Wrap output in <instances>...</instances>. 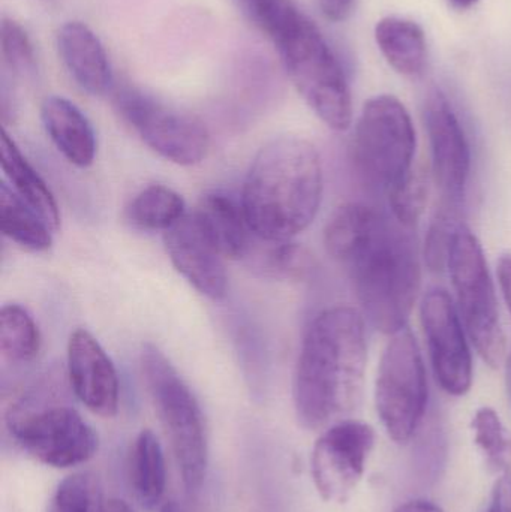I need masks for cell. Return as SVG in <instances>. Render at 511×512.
<instances>
[{
  "instance_id": "8d00e7d4",
  "label": "cell",
  "mask_w": 511,
  "mask_h": 512,
  "mask_svg": "<svg viewBox=\"0 0 511 512\" xmlns=\"http://www.w3.org/2000/svg\"><path fill=\"white\" fill-rule=\"evenodd\" d=\"M479 2L480 0H449L450 6L458 9V11H467V9L473 8Z\"/></svg>"
},
{
  "instance_id": "6da1fadb",
  "label": "cell",
  "mask_w": 511,
  "mask_h": 512,
  "mask_svg": "<svg viewBox=\"0 0 511 512\" xmlns=\"http://www.w3.org/2000/svg\"><path fill=\"white\" fill-rule=\"evenodd\" d=\"M323 239L347 271L363 316L390 336L407 327L422 285L411 230L368 204L347 203L330 216Z\"/></svg>"
},
{
  "instance_id": "4fadbf2b",
  "label": "cell",
  "mask_w": 511,
  "mask_h": 512,
  "mask_svg": "<svg viewBox=\"0 0 511 512\" xmlns=\"http://www.w3.org/2000/svg\"><path fill=\"white\" fill-rule=\"evenodd\" d=\"M425 123L431 146L432 176L446 207L461 203L471 173V150L458 114L440 90L429 93Z\"/></svg>"
},
{
  "instance_id": "4316f807",
  "label": "cell",
  "mask_w": 511,
  "mask_h": 512,
  "mask_svg": "<svg viewBox=\"0 0 511 512\" xmlns=\"http://www.w3.org/2000/svg\"><path fill=\"white\" fill-rule=\"evenodd\" d=\"M48 512H107V502L96 477L75 474L59 484Z\"/></svg>"
},
{
  "instance_id": "9c48e42d",
  "label": "cell",
  "mask_w": 511,
  "mask_h": 512,
  "mask_svg": "<svg viewBox=\"0 0 511 512\" xmlns=\"http://www.w3.org/2000/svg\"><path fill=\"white\" fill-rule=\"evenodd\" d=\"M428 378L422 352L407 327L392 334L378 366L375 408L387 435L407 444L428 408Z\"/></svg>"
},
{
  "instance_id": "4dcf8cb0",
  "label": "cell",
  "mask_w": 511,
  "mask_h": 512,
  "mask_svg": "<svg viewBox=\"0 0 511 512\" xmlns=\"http://www.w3.org/2000/svg\"><path fill=\"white\" fill-rule=\"evenodd\" d=\"M458 225L453 219L450 207H444L432 222L425 245L426 264L432 271H441L447 268L453 236H455Z\"/></svg>"
},
{
  "instance_id": "ffe728a7",
  "label": "cell",
  "mask_w": 511,
  "mask_h": 512,
  "mask_svg": "<svg viewBox=\"0 0 511 512\" xmlns=\"http://www.w3.org/2000/svg\"><path fill=\"white\" fill-rule=\"evenodd\" d=\"M2 170L12 191L32 207L53 231L59 230L60 213L56 198L38 171L30 165L8 132L2 131Z\"/></svg>"
},
{
  "instance_id": "f35d334b",
  "label": "cell",
  "mask_w": 511,
  "mask_h": 512,
  "mask_svg": "<svg viewBox=\"0 0 511 512\" xmlns=\"http://www.w3.org/2000/svg\"><path fill=\"white\" fill-rule=\"evenodd\" d=\"M161 512H182V510H180L176 502H167V504L161 508Z\"/></svg>"
},
{
  "instance_id": "ba28073f",
  "label": "cell",
  "mask_w": 511,
  "mask_h": 512,
  "mask_svg": "<svg viewBox=\"0 0 511 512\" xmlns=\"http://www.w3.org/2000/svg\"><path fill=\"white\" fill-rule=\"evenodd\" d=\"M6 427L21 450L51 468L83 465L99 447L98 433L77 409L33 396L9 408Z\"/></svg>"
},
{
  "instance_id": "e575fe53",
  "label": "cell",
  "mask_w": 511,
  "mask_h": 512,
  "mask_svg": "<svg viewBox=\"0 0 511 512\" xmlns=\"http://www.w3.org/2000/svg\"><path fill=\"white\" fill-rule=\"evenodd\" d=\"M393 512H446L435 502L426 501V499H414V501L405 502L399 505Z\"/></svg>"
},
{
  "instance_id": "836d02e7",
  "label": "cell",
  "mask_w": 511,
  "mask_h": 512,
  "mask_svg": "<svg viewBox=\"0 0 511 512\" xmlns=\"http://www.w3.org/2000/svg\"><path fill=\"white\" fill-rule=\"evenodd\" d=\"M497 276L501 294H503L507 309L511 313V254L501 255L498 259Z\"/></svg>"
},
{
  "instance_id": "8fae6325",
  "label": "cell",
  "mask_w": 511,
  "mask_h": 512,
  "mask_svg": "<svg viewBox=\"0 0 511 512\" xmlns=\"http://www.w3.org/2000/svg\"><path fill=\"white\" fill-rule=\"evenodd\" d=\"M374 427L345 418L327 427L315 442L311 457L312 480L326 502L345 504L365 475L375 448Z\"/></svg>"
},
{
  "instance_id": "603a6c76",
  "label": "cell",
  "mask_w": 511,
  "mask_h": 512,
  "mask_svg": "<svg viewBox=\"0 0 511 512\" xmlns=\"http://www.w3.org/2000/svg\"><path fill=\"white\" fill-rule=\"evenodd\" d=\"M125 216L137 230L165 233L185 218V200L168 186H147L126 207Z\"/></svg>"
},
{
  "instance_id": "83f0119b",
  "label": "cell",
  "mask_w": 511,
  "mask_h": 512,
  "mask_svg": "<svg viewBox=\"0 0 511 512\" xmlns=\"http://www.w3.org/2000/svg\"><path fill=\"white\" fill-rule=\"evenodd\" d=\"M2 59L3 65L15 77H29L36 69L35 48L26 29L12 18L2 20Z\"/></svg>"
},
{
  "instance_id": "d6986e66",
  "label": "cell",
  "mask_w": 511,
  "mask_h": 512,
  "mask_svg": "<svg viewBox=\"0 0 511 512\" xmlns=\"http://www.w3.org/2000/svg\"><path fill=\"white\" fill-rule=\"evenodd\" d=\"M375 41L384 59L405 77H419L428 63V42L416 21L408 18H381L375 26Z\"/></svg>"
},
{
  "instance_id": "44dd1931",
  "label": "cell",
  "mask_w": 511,
  "mask_h": 512,
  "mask_svg": "<svg viewBox=\"0 0 511 512\" xmlns=\"http://www.w3.org/2000/svg\"><path fill=\"white\" fill-rule=\"evenodd\" d=\"M0 227L6 239L27 251L45 252L53 245L47 222L5 182L0 186Z\"/></svg>"
},
{
  "instance_id": "277c9868",
  "label": "cell",
  "mask_w": 511,
  "mask_h": 512,
  "mask_svg": "<svg viewBox=\"0 0 511 512\" xmlns=\"http://www.w3.org/2000/svg\"><path fill=\"white\" fill-rule=\"evenodd\" d=\"M272 44L291 83L318 119L333 131H347L353 122L347 75L317 24L302 12Z\"/></svg>"
},
{
  "instance_id": "d6a6232c",
  "label": "cell",
  "mask_w": 511,
  "mask_h": 512,
  "mask_svg": "<svg viewBox=\"0 0 511 512\" xmlns=\"http://www.w3.org/2000/svg\"><path fill=\"white\" fill-rule=\"evenodd\" d=\"M321 12L332 21H344L353 11L356 0H317Z\"/></svg>"
},
{
  "instance_id": "1f68e13d",
  "label": "cell",
  "mask_w": 511,
  "mask_h": 512,
  "mask_svg": "<svg viewBox=\"0 0 511 512\" xmlns=\"http://www.w3.org/2000/svg\"><path fill=\"white\" fill-rule=\"evenodd\" d=\"M485 512H511V475H501L495 481L491 502Z\"/></svg>"
},
{
  "instance_id": "7402d4cb",
  "label": "cell",
  "mask_w": 511,
  "mask_h": 512,
  "mask_svg": "<svg viewBox=\"0 0 511 512\" xmlns=\"http://www.w3.org/2000/svg\"><path fill=\"white\" fill-rule=\"evenodd\" d=\"M131 480L143 507L152 510L164 498L167 474L164 451L152 430H141L132 448Z\"/></svg>"
},
{
  "instance_id": "7a4b0ae2",
  "label": "cell",
  "mask_w": 511,
  "mask_h": 512,
  "mask_svg": "<svg viewBox=\"0 0 511 512\" xmlns=\"http://www.w3.org/2000/svg\"><path fill=\"white\" fill-rule=\"evenodd\" d=\"M368 343L365 316L351 306L318 313L303 337L294 373L297 420L327 429L359 409L365 388Z\"/></svg>"
},
{
  "instance_id": "9a60e30c",
  "label": "cell",
  "mask_w": 511,
  "mask_h": 512,
  "mask_svg": "<svg viewBox=\"0 0 511 512\" xmlns=\"http://www.w3.org/2000/svg\"><path fill=\"white\" fill-rule=\"evenodd\" d=\"M68 379L75 397L93 414L111 418L119 409L116 367L92 333L80 328L69 337Z\"/></svg>"
},
{
  "instance_id": "3957f363",
  "label": "cell",
  "mask_w": 511,
  "mask_h": 512,
  "mask_svg": "<svg viewBox=\"0 0 511 512\" xmlns=\"http://www.w3.org/2000/svg\"><path fill=\"white\" fill-rule=\"evenodd\" d=\"M323 189V165L314 144L285 135L258 150L240 201L260 242H291L314 221Z\"/></svg>"
},
{
  "instance_id": "5bb4252c",
  "label": "cell",
  "mask_w": 511,
  "mask_h": 512,
  "mask_svg": "<svg viewBox=\"0 0 511 512\" xmlns=\"http://www.w3.org/2000/svg\"><path fill=\"white\" fill-rule=\"evenodd\" d=\"M164 243L176 270L201 295L213 301L224 300L228 291L225 258L204 233L194 213L165 231Z\"/></svg>"
},
{
  "instance_id": "8992f818",
  "label": "cell",
  "mask_w": 511,
  "mask_h": 512,
  "mask_svg": "<svg viewBox=\"0 0 511 512\" xmlns=\"http://www.w3.org/2000/svg\"><path fill=\"white\" fill-rule=\"evenodd\" d=\"M417 137L405 105L378 95L363 105L351 138V161L369 188L389 192L411 173Z\"/></svg>"
},
{
  "instance_id": "7c38bea8",
  "label": "cell",
  "mask_w": 511,
  "mask_h": 512,
  "mask_svg": "<svg viewBox=\"0 0 511 512\" xmlns=\"http://www.w3.org/2000/svg\"><path fill=\"white\" fill-rule=\"evenodd\" d=\"M420 321L435 379L450 396H465L473 387V357L467 330L447 291H428L420 306Z\"/></svg>"
},
{
  "instance_id": "ac0fdd59",
  "label": "cell",
  "mask_w": 511,
  "mask_h": 512,
  "mask_svg": "<svg viewBox=\"0 0 511 512\" xmlns=\"http://www.w3.org/2000/svg\"><path fill=\"white\" fill-rule=\"evenodd\" d=\"M42 125L69 164L87 168L96 155V135L86 114L69 99L48 96L41 107Z\"/></svg>"
},
{
  "instance_id": "52a82bcc",
  "label": "cell",
  "mask_w": 511,
  "mask_h": 512,
  "mask_svg": "<svg viewBox=\"0 0 511 512\" xmlns=\"http://www.w3.org/2000/svg\"><path fill=\"white\" fill-rule=\"evenodd\" d=\"M447 270L468 337L482 360L497 369L506 360V334L485 252L467 225L456 228Z\"/></svg>"
},
{
  "instance_id": "f546056e",
  "label": "cell",
  "mask_w": 511,
  "mask_h": 512,
  "mask_svg": "<svg viewBox=\"0 0 511 512\" xmlns=\"http://www.w3.org/2000/svg\"><path fill=\"white\" fill-rule=\"evenodd\" d=\"M267 245V251L260 255V268L267 273L272 276L299 277L308 270L309 255L299 246L291 242Z\"/></svg>"
},
{
  "instance_id": "2e32d148",
  "label": "cell",
  "mask_w": 511,
  "mask_h": 512,
  "mask_svg": "<svg viewBox=\"0 0 511 512\" xmlns=\"http://www.w3.org/2000/svg\"><path fill=\"white\" fill-rule=\"evenodd\" d=\"M56 39L60 59L75 83L89 95H105L113 86V71L98 35L81 21H68Z\"/></svg>"
},
{
  "instance_id": "74e56055",
  "label": "cell",
  "mask_w": 511,
  "mask_h": 512,
  "mask_svg": "<svg viewBox=\"0 0 511 512\" xmlns=\"http://www.w3.org/2000/svg\"><path fill=\"white\" fill-rule=\"evenodd\" d=\"M506 379H507V388H509L510 399H511V351L509 355L506 357Z\"/></svg>"
},
{
  "instance_id": "cb8c5ba5",
  "label": "cell",
  "mask_w": 511,
  "mask_h": 512,
  "mask_svg": "<svg viewBox=\"0 0 511 512\" xmlns=\"http://www.w3.org/2000/svg\"><path fill=\"white\" fill-rule=\"evenodd\" d=\"M42 339L30 313L18 304H6L0 312V349L14 363H29L38 357Z\"/></svg>"
},
{
  "instance_id": "f1b7e54d",
  "label": "cell",
  "mask_w": 511,
  "mask_h": 512,
  "mask_svg": "<svg viewBox=\"0 0 511 512\" xmlns=\"http://www.w3.org/2000/svg\"><path fill=\"white\" fill-rule=\"evenodd\" d=\"M249 20L273 41L288 24L293 23L302 9L294 0H240Z\"/></svg>"
},
{
  "instance_id": "d4e9b609",
  "label": "cell",
  "mask_w": 511,
  "mask_h": 512,
  "mask_svg": "<svg viewBox=\"0 0 511 512\" xmlns=\"http://www.w3.org/2000/svg\"><path fill=\"white\" fill-rule=\"evenodd\" d=\"M471 429L486 465L498 474L511 475V441L497 411L489 406L477 409Z\"/></svg>"
},
{
  "instance_id": "d590c367",
  "label": "cell",
  "mask_w": 511,
  "mask_h": 512,
  "mask_svg": "<svg viewBox=\"0 0 511 512\" xmlns=\"http://www.w3.org/2000/svg\"><path fill=\"white\" fill-rule=\"evenodd\" d=\"M107 512H135L122 499H110L107 502Z\"/></svg>"
},
{
  "instance_id": "5b68a950",
  "label": "cell",
  "mask_w": 511,
  "mask_h": 512,
  "mask_svg": "<svg viewBox=\"0 0 511 512\" xmlns=\"http://www.w3.org/2000/svg\"><path fill=\"white\" fill-rule=\"evenodd\" d=\"M141 373L156 415L170 439L186 492H200L206 480L207 438L198 400L176 367L156 346H143Z\"/></svg>"
},
{
  "instance_id": "484cf974",
  "label": "cell",
  "mask_w": 511,
  "mask_h": 512,
  "mask_svg": "<svg viewBox=\"0 0 511 512\" xmlns=\"http://www.w3.org/2000/svg\"><path fill=\"white\" fill-rule=\"evenodd\" d=\"M428 195V171L414 167L402 182L387 192L393 219L408 230L416 228L428 204Z\"/></svg>"
},
{
  "instance_id": "30bf717a",
  "label": "cell",
  "mask_w": 511,
  "mask_h": 512,
  "mask_svg": "<svg viewBox=\"0 0 511 512\" xmlns=\"http://www.w3.org/2000/svg\"><path fill=\"white\" fill-rule=\"evenodd\" d=\"M116 107L143 143L167 161L191 167L206 159L210 134L192 114L176 110L134 87H123L116 93Z\"/></svg>"
},
{
  "instance_id": "e0dca14e",
  "label": "cell",
  "mask_w": 511,
  "mask_h": 512,
  "mask_svg": "<svg viewBox=\"0 0 511 512\" xmlns=\"http://www.w3.org/2000/svg\"><path fill=\"white\" fill-rule=\"evenodd\" d=\"M194 215L224 258L251 255L252 239L257 237L249 227L242 201L224 191L207 192L198 201Z\"/></svg>"
}]
</instances>
